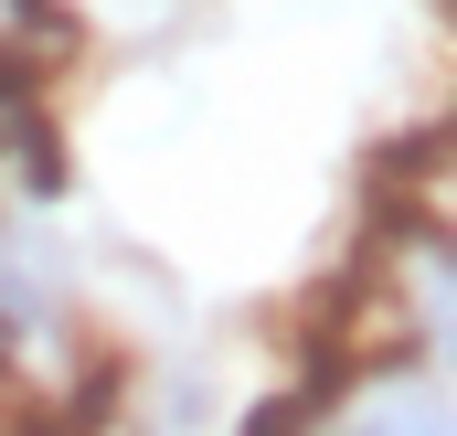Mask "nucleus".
<instances>
[{
	"mask_svg": "<svg viewBox=\"0 0 457 436\" xmlns=\"http://www.w3.org/2000/svg\"><path fill=\"white\" fill-rule=\"evenodd\" d=\"M309 426V405H255V415H245V436H298Z\"/></svg>",
	"mask_w": 457,
	"mask_h": 436,
	"instance_id": "f03ea898",
	"label": "nucleus"
},
{
	"mask_svg": "<svg viewBox=\"0 0 457 436\" xmlns=\"http://www.w3.org/2000/svg\"><path fill=\"white\" fill-rule=\"evenodd\" d=\"M341 436H447V405H436L426 383H394V394H372Z\"/></svg>",
	"mask_w": 457,
	"mask_h": 436,
	"instance_id": "f257e3e1",
	"label": "nucleus"
}]
</instances>
